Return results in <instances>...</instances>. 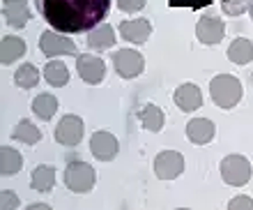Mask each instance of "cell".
Segmentation results:
<instances>
[{"label": "cell", "instance_id": "obj_7", "mask_svg": "<svg viewBox=\"0 0 253 210\" xmlns=\"http://www.w3.org/2000/svg\"><path fill=\"white\" fill-rule=\"evenodd\" d=\"M184 171V157L177 150H164L154 157V173L161 180H175Z\"/></svg>", "mask_w": 253, "mask_h": 210}, {"label": "cell", "instance_id": "obj_21", "mask_svg": "<svg viewBox=\"0 0 253 210\" xmlns=\"http://www.w3.org/2000/svg\"><path fill=\"white\" fill-rule=\"evenodd\" d=\"M44 79H46L53 88H65L69 83V69L62 60H51L44 67Z\"/></svg>", "mask_w": 253, "mask_h": 210}, {"label": "cell", "instance_id": "obj_12", "mask_svg": "<svg viewBox=\"0 0 253 210\" xmlns=\"http://www.w3.org/2000/svg\"><path fill=\"white\" fill-rule=\"evenodd\" d=\"M2 16L7 26L21 30L30 21V7L26 0H2Z\"/></svg>", "mask_w": 253, "mask_h": 210}, {"label": "cell", "instance_id": "obj_1", "mask_svg": "<svg viewBox=\"0 0 253 210\" xmlns=\"http://www.w3.org/2000/svg\"><path fill=\"white\" fill-rule=\"evenodd\" d=\"M35 9L53 30L79 35L106 21L111 0H35Z\"/></svg>", "mask_w": 253, "mask_h": 210}, {"label": "cell", "instance_id": "obj_18", "mask_svg": "<svg viewBox=\"0 0 253 210\" xmlns=\"http://www.w3.org/2000/svg\"><path fill=\"white\" fill-rule=\"evenodd\" d=\"M138 120L147 132H159V129L164 127V122H166V113H164V108L157 106V104H145V106L138 111Z\"/></svg>", "mask_w": 253, "mask_h": 210}, {"label": "cell", "instance_id": "obj_13", "mask_svg": "<svg viewBox=\"0 0 253 210\" xmlns=\"http://www.w3.org/2000/svg\"><path fill=\"white\" fill-rule=\"evenodd\" d=\"M173 102L180 111L191 113V111H196V108L203 106V93H200V88L196 86V83H182L180 88L175 90Z\"/></svg>", "mask_w": 253, "mask_h": 210}, {"label": "cell", "instance_id": "obj_3", "mask_svg": "<svg viewBox=\"0 0 253 210\" xmlns=\"http://www.w3.org/2000/svg\"><path fill=\"white\" fill-rule=\"evenodd\" d=\"M94 169L87 162H81V159H74V162L67 164L65 169V185L76 194H85L94 187Z\"/></svg>", "mask_w": 253, "mask_h": 210}, {"label": "cell", "instance_id": "obj_6", "mask_svg": "<svg viewBox=\"0 0 253 210\" xmlns=\"http://www.w3.org/2000/svg\"><path fill=\"white\" fill-rule=\"evenodd\" d=\"M113 65H115V72H118L122 79H136V76L143 74V69H145V60H143V55H140L136 49L115 51Z\"/></svg>", "mask_w": 253, "mask_h": 210}, {"label": "cell", "instance_id": "obj_2", "mask_svg": "<svg viewBox=\"0 0 253 210\" xmlns=\"http://www.w3.org/2000/svg\"><path fill=\"white\" fill-rule=\"evenodd\" d=\"M210 95H212L214 104L221 108H233L240 104L244 90H242V81L233 74H219L210 81Z\"/></svg>", "mask_w": 253, "mask_h": 210}, {"label": "cell", "instance_id": "obj_10", "mask_svg": "<svg viewBox=\"0 0 253 210\" xmlns=\"http://www.w3.org/2000/svg\"><path fill=\"white\" fill-rule=\"evenodd\" d=\"M81 139H83V120L79 115H65L55 127V141L67 148H74L81 143Z\"/></svg>", "mask_w": 253, "mask_h": 210}, {"label": "cell", "instance_id": "obj_11", "mask_svg": "<svg viewBox=\"0 0 253 210\" xmlns=\"http://www.w3.org/2000/svg\"><path fill=\"white\" fill-rule=\"evenodd\" d=\"M90 150H92V155L99 159V162H111L115 155H118V150H120V143L115 139L111 132H94L92 139H90Z\"/></svg>", "mask_w": 253, "mask_h": 210}, {"label": "cell", "instance_id": "obj_30", "mask_svg": "<svg viewBox=\"0 0 253 210\" xmlns=\"http://www.w3.org/2000/svg\"><path fill=\"white\" fill-rule=\"evenodd\" d=\"M249 16H251V21H253V0H249Z\"/></svg>", "mask_w": 253, "mask_h": 210}, {"label": "cell", "instance_id": "obj_14", "mask_svg": "<svg viewBox=\"0 0 253 210\" xmlns=\"http://www.w3.org/2000/svg\"><path fill=\"white\" fill-rule=\"evenodd\" d=\"M214 134H216V127L207 118H193V120L187 122V136H189V141L196 143V146L210 143L214 139Z\"/></svg>", "mask_w": 253, "mask_h": 210}, {"label": "cell", "instance_id": "obj_28", "mask_svg": "<svg viewBox=\"0 0 253 210\" xmlns=\"http://www.w3.org/2000/svg\"><path fill=\"white\" fill-rule=\"evenodd\" d=\"M228 208L230 210H253V199L251 197H235L230 199V204H228Z\"/></svg>", "mask_w": 253, "mask_h": 210}, {"label": "cell", "instance_id": "obj_9", "mask_svg": "<svg viewBox=\"0 0 253 210\" xmlns=\"http://www.w3.org/2000/svg\"><path fill=\"white\" fill-rule=\"evenodd\" d=\"M76 72H79V76L85 83L97 86V83H101L104 76H106V65H104L101 58H97V55H92V53H81L79 58H76Z\"/></svg>", "mask_w": 253, "mask_h": 210}, {"label": "cell", "instance_id": "obj_29", "mask_svg": "<svg viewBox=\"0 0 253 210\" xmlns=\"http://www.w3.org/2000/svg\"><path fill=\"white\" fill-rule=\"evenodd\" d=\"M147 5V0H118V7L122 12H138Z\"/></svg>", "mask_w": 253, "mask_h": 210}, {"label": "cell", "instance_id": "obj_16", "mask_svg": "<svg viewBox=\"0 0 253 210\" xmlns=\"http://www.w3.org/2000/svg\"><path fill=\"white\" fill-rule=\"evenodd\" d=\"M87 47L94 49V51H106V49H111L115 44V30L113 26H108V23H101V26H97L94 30H90L87 33Z\"/></svg>", "mask_w": 253, "mask_h": 210}, {"label": "cell", "instance_id": "obj_15", "mask_svg": "<svg viewBox=\"0 0 253 210\" xmlns=\"http://www.w3.org/2000/svg\"><path fill=\"white\" fill-rule=\"evenodd\" d=\"M120 35L133 44H143L152 35V26L147 19H129L120 23Z\"/></svg>", "mask_w": 253, "mask_h": 210}, {"label": "cell", "instance_id": "obj_20", "mask_svg": "<svg viewBox=\"0 0 253 210\" xmlns=\"http://www.w3.org/2000/svg\"><path fill=\"white\" fill-rule=\"evenodd\" d=\"M228 60L235 65H247L253 60V44L247 37H237V40L228 47Z\"/></svg>", "mask_w": 253, "mask_h": 210}, {"label": "cell", "instance_id": "obj_24", "mask_svg": "<svg viewBox=\"0 0 253 210\" xmlns=\"http://www.w3.org/2000/svg\"><path fill=\"white\" fill-rule=\"evenodd\" d=\"M14 83H16L19 88H23V90H30V88H35V86L40 83V72H37L35 65L26 62V65H21V67L16 69V74H14Z\"/></svg>", "mask_w": 253, "mask_h": 210}, {"label": "cell", "instance_id": "obj_17", "mask_svg": "<svg viewBox=\"0 0 253 210\" xmlns=\"http://www.w3.org/2000/svg\"><path fill=\"white\" fill-rule=\"evenodd\" d=\"M26 55V42L21 37H12V35H5L2 37V44H0V58H2V65H12L14 60H19Z\"/></svg>", "mask_w": 253, "mask_h": 210}, {"label": "cell", "instance_id": "obj_27", "mask_svg": "<svg viewBox=\"0 0 253 210\" xmlns=\"http://www.w3.org/2000/svg\"><path fill=\"white\" fill-rule=\"evenodd\" d=\"M19 206H21V201H19V197H16L14 192L2 190V194H0V208L12 210V208H19Z\"/></svg>", "mask_w": 253, "mask_h": 210}, {"label": "cell", "instance_id": "obj_26", "mask_svg": "<svg viewBox=\"0 0 253 210\" xmlns=\"http://www.w3.org/2000/svg\"><path fill=\"white\" fill-rule=\"evenodd\" d=\"M221 7L228 16H240L249 9V0H221Z\"/></svg>", "mask_w": 253, "mask_h": 210}, {"label": "cell", "instance_id": "obj_5", "mask_svg": "<svg viewBox=\"0 0 253 210\" xmlns=\"http://www.w3.org/2000/svg\"><path fill=\"white\" fill-rule=\"evenodd\" d=\"M40 49L46 58H55V55H74L76 53V44H74L65 33H58V30H46L42 33L40 37Z\"/></svg>", "mask_w": 253, "mask_h": 210}, {"label": "cell", "instance_id": "obj_23", "mask_svg": "<svg viewBox=\"0 0 253 210\" xmlns=\"http://www.w3.org/2000/svg\"><path fill=\"white\" fill-rule=\"evenodd\" d=\"M33 111L40 120H51L55 115V111H58V100H55V95H48V93L37 95L33 102Z\"/></svg>", "mask_w": 253, "mask_h": 210}, {"label": "cell", "instance_id": "obj_19", "mask_svg": "<svg viewBox=\"0 0 253 210\" xmlns=\"http://www.w3.org/2000/svg\"><path fill=\"white\" fill-rule=\"evenodd\" d=\"M30 185H33V190L42 192V194L51 192L53 190V185H55V169L53 166H48V164H40V166L33 171Z\"/></svg>", "mask_w": 253, "mask_h": 210}, {"label": "cell", "instance_id": "obj_25", "mask_svg": "<svg viewBox=\"0 0 253 210\" xmlns=\"http://www.w3.org/2000/svg\"><path fill=\"white\" fill-rule=\"evenodd\" d=\"M12 136L16 139V141L21 143H28V146H33V143H37L42 139V132L37 127H35L30 120H21L16 127H14Z\"/></svg>", "mask_w": 253, "mask_h": 210}, {"label": "cell", "instance_id": "obj_22", "mask_svg": "<svg viewBox=\"0 0 253 210\" xmlns=\"http://www.w3.org/2000/svg\"><path fill=\"white\" fill-rule=\"evenodd\" d=\"M21 166H23V157H21L19 150L9 148V146H2L0 148V171H2V176L19 173Z\"/></svg>", "mask_w": 253, "mask_h": 210}, {"label": "cell", "instance_id": "obj_4", "mask_svg": "<svg viewBox=\"0 0 253 210\" xmlns=\"http://www.w3.org/2000/svg\"><path fill=\"white\" fill-rule=\"evenodd\" d=\"M221 178L226 185H233V187H244V185L251 180V164H249L247 157L242 155H228L223 157L221 162Z\"/></svg>", "mask_w": 253, "mask_h": 210}, {"label": "cell", "instance_id": "obj_8", "mask_svg": "<svg viewBox=\"0 0 253 210\" xmlns=\"http://www.w3.org/2000/svg\"><path fill=\"white\" fill-rule=\"evenodd\" d=\"M223 35H226V23L219 16H212V14L200 16L198 26H196V37H198L200 44L214 47V44H219L223 40Z\"/></svg>", "mask_w": 253, "mask_h": 210}, {"label": "cell", "instance_id": "obj_31", "mask_svg": "<svg viewBox=\"0 0 253 210\" xmlns=\"http://www.w3.org/2000/svg\"><path fill=\"white\" fill-rule=\"evenodd\" d=\"M251 79H253V74H251Z\"/></svg>", "mask_w": 253, "mask_h": 210}]
</instances>
